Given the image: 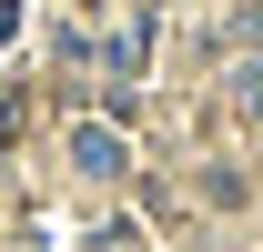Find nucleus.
<instances>
[{
    "instance_id": "1",
    "label": "nucleus",
    "mask_w": 263,
    "mask_h": 252,
    "mask_svg": "<svg viewBox=\"0 0 263 252\" xmlns=\"http://www.w3.org/2000/svg\"><path fill=\"white\" fill-rule=\"evenodd\" d=\"M71 161H81V172H122V141H111V131H71Z\"/></svg>"
}]
</instances>
